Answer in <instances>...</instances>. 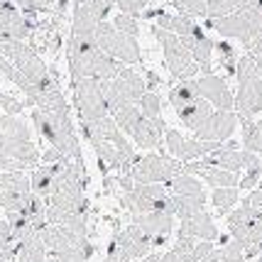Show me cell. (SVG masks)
<instances>
[{
    "label": "cell",
    "mask_w": 262,
    "mask_h": 262,
    "mask_svg": "<svg viewBox=\"0 0 262 262\" xmlns=\"http://www.w3.org/2000/svg\"><path fill=\"white\" fill-rule=\"evenodd\" d=\"M208 27H213L221 37L238 39L245 47L262 30V10L240 8V10L230 12V15H223V17H208Z\"/></svg>",
    "instance_id": "3957f363"
},
{
    "label": "cell",
    "mask_w": 262,
    "mask_h": 262,
    "mask_svg": "<svg viewBox=\"0 0 262 262\" xmlns=\"http://www.w3.org/2000/svg\"><path fill=\"white\" fill-rule=\"evenodd\" d=\"M260 164H262V155H260Z\"/></svg>",
    "instance_id": "bcb514c9"
},
{
    "label": "cell",
    "mask_w": 262,
    "mask_h": 262,
    "mask_svg": "<svg viewBox=\"0 0 262 262\" xmlns=\"http://www.w3.org/2000/svg\"><path fill=\"white\" fill-rule=\"evenodd\" d=\"M196 81H199L201 96H204L216 111H233V108H235V93L228 89L226 79H221L216 74H201Z\"/></svg>",
    "instance_id": "30bf717a"
},
{
    "label": "cell",
    "mask_w": 262,
    "mask_h": 262,
    "mask_svg": "<svg viewBox=\"0 0 262 262\" xmlns=\"http://www.w3.org/2000/svg\"><path fill=\"white\" fill-rule=\"evenodd\" d=\"M216 157H218V167H223V169L230 171L245 169V149H230L223 145L221 149H216Z\"/></svg>",
    "instance_id": "484cf974"
},
{
    "label": "cell",
    "mask_w": 262,
    "mask_h": 262,
    "mask_svg": "<svg viewBox=\"0 0 262 262\" xmlns=\"http://www.w3.org/2000/svg\"><path fill=\"white\" fill-rule=\"evenodd\" d=\"M103 20L86 5H79L74 3V20H71V32L76 34H96V27L101 25Z\"/></svg>",
    "instance_id": "ffe728a7"
},
{
    "label": "cell",
    "mask_w": 262,
    "mask_h": 262,
    "mask_svg": "<svg viewBox=\"0 0 262 262\" xmlns=\"http://www.w3.org/2000/svg\"><path fill=\"white\" fill-rule=\"evenodd\" d=\"M243 8V0H208V17H223Z\"/></svg>",
    "instance_id": "1f68e13d"
},
{
    "label": "cell",
    "mask_w": 262,
    "mask_h": 262,
    "mask_svg": "<svg viewBox=\"0 0 262 262\" xmlns=\"http://www.w3.org/2000/svg\"><path fill=\"white\" fill-rule=\"evenodd\" d=\"M96 42L101 47L108 57L118 59L123 64H140V45H137V37H130V34L120 32L113 23L103 20L98 27H96Z\"/></svg>",
    "instance_id": "5b68a950"
},
{
    "label": "cell",
    "mask_w": 262,
    "mask_h": 262,
    "mask_svg": "<svg viewBox=\"0 0 262 262\" xmlns=\"http://www.w3.org/2000/svg\"><path fill=\"white\" fill-rule=\"evenodd\" d=\"M184 171V162L177 160L174 155H164V152H155V155H135L133 160V169L130 177L135 182L149 184V182H169L177 174Z\"/></svg>",
    "instance_id": "277c9868"
},
{
    "label": "cell",
    "mask_w": 262,
    "mask_h": 262,
    "mask_svg": "<svg viewBox=\"0 0 262 262\" xmlns=\"http://www.w3.org/2000/svg\"><path fill=\"white\" fill-rule=\"evenodd\" d=\"M199 98H204V96L199 91V81L196 79H184V81H179L177 86L169 89V103L174 105V111L199 101Z\"/></svg>",
    "instance_id": "ac0fdd59"
},
{
    "label": "cell",
    "mask_w": 262,
    "mask_h": 262,
    "mask_svg": "<svg viewBox=\"0 0 262 262\" xmlns=\"http://www.w3.org/2000/svg\"><path fill=\"white\" fill-rule=\"evenodd\" d=\"M47 257H49V250L42 243L39 233L17 240V262H45Z\"/></svg>",
    "instance_id": "e0dca14e"
},
{
    "label": "cell",
    "mask_w": 262,
    "mask_h": 262,
    "mask_svg": "<svg viewBox=\"0 0 262 262\" xmlns=\"http://www.w3.org/2000/svg\"><path fill=\"white\" fill-rule=\"evenodd\" d=\"M0 108H3V113H8V115H23V111L27 105L23 101H17L12 93L0 91Z\"/></svg>",
    "instance_id": "e575fe53"
},
{
    "label": "cell",
    "mask_w": 262,
    "mask_h": 262,
    "mask_svg": "<svg viewBox=\"0 0 262 262\" xmlns=\"http://www.w3.org/2000/svg\"><path fill=\"white\" fill-rule=\"evenodd\" d=\"M179 235H191L199 240H218V228L213 223V218L204 211L194 213L191 218H182V226H179Z\"/></svg>",
    "instance_id": "9a60e30c"
},
{
    "label": "cell",
    "mask_w": 262,
    "mask_h": 262,
    "mask_svg": "<svg viewBox=\"0 0 262 262\" xmlns=\"http://www.w3.org/2000/svg\"><path fill=\"white\" fill-rule=\"evenodd\" d=\"M260 179H262V164L260 160L250 164V167H245L243 169V179H240V191H252V189H257L260 186Z\"/></svg>",
    "instance_id": "f1b7e54d"
},
{
    "label": "cell",
    "mask_w": 262,
    "mask_h": 262,
    "mask_svg": "<svg viewBox=\"0 0 262 262\" xmlns=\"http://www.w3.org/2000/svg\"><path fill=\"white\" fill-rule=\"evenodd\" d=\"M250 243H257V245H262V211H260V216L252 221V226H250ZM245 243V240H243Z\"/></svg>",
    "instance_id": "60d3db41"
},
{
    "label": "cell",
    "mask_w": 262,
    "mask_h": 262,
    "mask_svg": "<svg viewBox=\"0 0 262 262\" xmlns=\"http://www.w3.org/2000/svg\"><path fill=\"white\" fill-rule=\"evenodd\" d=\"M235 108H238V120H248L262 113V79L238 83Z\"/></svg>",
    "instance_id": "7c38bea8"
},
{
    "label": "cell",
    "mask_w": 262,
    "mask_h": 262,
    "mask_svg": "<svg viewBox=\"0 0 262 262\" xmlns=\"http://www.w3.org/2000/svg\"><path fill=\"white\" fill-rule=\"evenodd\" d=\"M113 238L125 248V252L130 255V260H145L149 255V250H152V238H149L137 223H133V221H130V226H125L123 230H115Z\"/></svg>",
    "instance_id": "8fae6325"
},
{
    "label": "cell",
    "mask_w": 262,
    "mask_h": 262,
    "mask_svg": "<svg viewBox=\"0 0 262 262\" xmlns=\"http://www.w3.org/2000/svg\"><path fill=\"white\" fill-rule=\"evenodd\" d=\"M152 34L157 37V42L164 49V61H167V69H169V74L174 79L184 81V79H194L196 74H201V67L194 61L191 52L184 47L179 34L169 32V30H164L160 25L152 27Z\"/></svg>",
    "instance_id": "7a4b0ae2"
},
{
    "label": "cell",
    "mask_w": 262,
    "mask_h": 262,
    "mask_svg": "<svg viewBox=\"0 0 262 262\" xmlns=\"http://www.w3.org/2000/svg\"><path fill=\"white\" fill-rule=\"evenodd\" d=\"M0 140H12V142H25L30 140V127L20 115L3 113L0 118Z\"/></svg>",
    "instance_id": "d6986e66"
},
{
    "label": "cell",
    "mask_w": 262,
    "mask_h": 262,
    "mask_svg": "<svg viewBox=\"0 0 262 262\" xmlns=\"http://www.w3.org/2000/svg\"><path fill=\"white\" fill-rule=\"evenodd\" d=\"M260 186H262V179H260Z\"/></svg>",
    "instance_id": "7dc6e473"
},
{
    "label": "cell",
    "mask_w": 262,
    "mask_h": 262,
    "mask_svg": "<svg viewBox=\"0 0 262 262\" xmlns=\"http://www.w3.org/2000/svg\"><path fill=\"white\" fill-rule=\"evenodd\" d=\"M240 201V186H218L213 191V206L218 208V216L228 213L233 206Z\"/></svg>",
    "instance_id": "d4e9b609"
},
{
    "label": "cell",
    "mask_w": 262,
    "mask_h": 262,
    "mask_svg": "<svg viewBox=\"0 0 262 262\" xmlns=\"http://www.w3.org/2000/svg\"><path fill=\"white\" fill-rule=\"evenodd\" d=\"M140 115H142L140 105H137V103H130V105L118 108V111L113 113V118H115V123H118V127H120L123 133H130V130L135 127V123L140 120Z\"/></svg>",
    "instance_id": "4316f807"
},
{
    "label": "cell",
    "mask_w": 262,
    "mask_h": 262,
    "mask_svg": "<svg viewBox=\"0 0 262 262\" xmlns=\"http://www.w3.org/2000/svg\"><path fill=\"white\" fill-rule=\"evenodd\" d=\"M243 201H248V204H252L255 208H260V211H262V186H257V189H252V191H250L248 196H245Z\"/></svg>",
    "instance_id": "b9f144b4"
},
{
    "label": "cell",
    "mask_w": 262,
    "mask_h": 262,
    "mask_svg": "<svg viewBox=\"0 0 262 262\" xmlns=\"http://www.w3.org/2000/svg\"><path fill=\"white\" fill-rule=\"evenodd\" d=\"M74 105L81 120H101L111 115L105 103V81L101 79H81L74 81Z\"/></svg>",
    "instance_id": "8992f818"
},
{
    "label": "cell",
    "mask_w": 262,
    "mask_h": 262,
    "mask_svg": "<svg viewBox=\"0 0 262 262\" xmlns=\"http://www.w3.org/2000/svg\"><path fill=\"white\" fill-rule=\"evenodd\" d=\"M164 186H167V189H169V194H174V196L204 194V186H201V182H199L196 177H191V174H186V171L177 174V177H174V179H169V182H164Z\"/></svg>",
    "instance_id": "7402d4cb"
},
{
    "label": "cell",
    "mask_w": 262,
    "mask_h": 262,
    "mask_svg": "<svg viewBox=\"0 0 262 262\" xmlns=\"http://www.w3.org/2000/svg\"><path fill=\"white\" fill-rule=\"evenodd\" d=\"M140 111H142V115L145 118H160L162 115V101H160V96L155 91H145L142 93V98H140Z\"/></svg>",
    "instance_id": "4dcf8cb0"
},
{
    "label": "cell",
    "mask_w": 262,
    "mask_h": 262,
    "mask_svg": "<svg viewBox=\"0 0 262 262\" xmlns=\"http://www.w3.org/2000/svg\"><path fill=\"white\" fill-rule=\"evenodd\" d=\"M171 204H174V216L191 218L194 213H199V211L206 208V196L204 194H196V196H174L171 194Z\"/></svg>",
    "instance_id": "cb8c5ba5"
},
{
    "label": "cell",
    "mask_w": 262,
    "mask_h": 262,
    "mask_svg": "<svg viewBox=\"0 0 262 262\" xmlns=\"http://www.w3.org/2000/svg\"><path fill=\"white\" fill-rule=\"evenodd\" d=\"M235 76H238V83L262 79V57L252 54V52H245V54L238 59V67H235Z\"/></svg>",
    "instance_id": "603a6c76"
},
{
    "label": "cell",
    "mask_w": 262,
    "mask_h": 262,
    "mask_svg": "<svg viewBox=\"0 0 262 262\" xmlns=\"http://www.w3.org/2000/svg\"><path fill=\"white\" fill-rule=\"evenodd\" d=\"M30 118H32L34 130L45 137L52 147H57L67 160L83 162L79 135H76V127H74V120H71V108H64V111L32 108Z\"/></svg>",
    "instance_id": "6da1fadb"
},
{
    "label": "cell",
    "mask_w": 262,
    "mask_h": 262,
    "mask_svg": "<svg viewBox=\"0 0 262 262\" xmlns=\"http://www.w3.org/2000/svg\"><path fill=\"white\" fill-rule=\"evenodd\" d=\"M30 182H32V191L34 194H39L42 199L54 194V167L52 164H42L39 162V167H34L32 169V177H30Z\"/></svg>",
    "instance_id": "44dd1931"
},
{
    "label": "cell",
    "mask_w": 262,
    "mask_h": 262,
    "mask_svg": "<svg viewBox=\"0 0 262 262\" xmlns=\"http://www.w3.org/2000/svg\"><path fill=\"white\" fill-rule=\"evenodd\" d=\"M238 127V113L233 111H213V113L206 118L204 125H199L194 130V135L199 140H230V135L235 133Z\"/></svg>",
    "instance_id": "9c48e42d"
},
{
    "label": "cell",
    "mask_w": 262,
    "mask_h": 262,
    "mask_svg": "<svg viewBox=\"0 0 262 262\" xmlns=\"http://www.w3.org/2000/svg\"><path fill=\"white\" fill-rule=\"evenodd\" d=\"M167 133V125L160 118H145L140 115V120L135 123V127L130 130V135L135 140L137 147L142 149H160L162 147V135Z\"/></svg>",
    "instance_id": "4fadbf2b"
},
{
    "label": "cell",
    "mask_w": 262,
    "mask_h": 262,
    "mask_svg": "<svg viewBox=\"0 0 262 262\" xmlns=\"http://www.w3.org/2000/svg\"><path fill=\"white\" fill-rule=\"evenodd\" d=\"M101 54V47L96 42V34H76L71 32L67 45V57H69V74H71V83L81 79H91L93 76V64L96 57Z\"/></svg>",
    "instance_id": "52a82bcc"
},
{
    "label": "cell",
    "mask_w": 262,
    "mask_h": 262,
    "mask_svg": "<svg viewBox=\"0 0 262 262\" xmlns=\"http://www.w3.org/2000/svg\"><path fill=\"white\" fill-rule=\"evenodd\" d=\"M216 52H218V64L223 69H228L230 74H235V67H238V59H240L238 52H235L228 42H218Z\"/></svg>",
    "instance_id": "f546056e"
},
{
    "label": "cell",
    "mask_w": 262,
    "mask_h": 262,
    "mask_svg": "<svg viewBox=\"0 0 262 262\" xmlns=\"http://www.w3.org/2000/svg\"><path fill=\"white\" fill-rule=\"evenodd\" d=\"M149 0H115L118 10L125 12V15H133V17H140L145 15V8H147Z\"/></svg>",
    "instance_id": "8d00e7d4"
},
{
    "label": "cell",
    "mask_w": 262,
    "mask_h": 262,
    "mask_svg": "<svg viewBox=\"0 0 262 262\" xmlns=\"http://www.w3.org/2000/svg\"><path fill=\"white\" fill-rule=\"evenodd\" d=\"M199 262H221V250H216V248H213V250L208 252L204 260H199Z\"/></svg>",
    "instance_id": "7bdbcfd3"
},
{
    "label": "cell",
    "mask_w": 262,
    "mask_h": 262,
    "mask_svg": "<svg viewBox=\"0 0 262 262\" xmlns=\"http://www.w3.org/2000/svg\"><path fill=\"white\" fill-rule=\"evenodd\" d=\"M226 147H230V149H238L240 145H238V142H235V140H228V142H226Z\"/></svg>",
    "instance_id": "ee69618b"
},
{
    "label": "cell",
    "mask_w": 262,
    "mask_h": 262,
    "mask_svg": "<svg viewBox=\"0 0 262 262\" xmlns=\"http://www.w3.org/2000/svg\"><path fill=\"white\" fill-rule=\"evenodd\" d=\"M74 262H86V260H74Z\"/></svg>",
    "instance_id": "f6af8a7d"
},
{
    "label": "cell",
    "mask_w": 262,
    "mask_h": 262,
    "mask_svg": "<svg viewBox=\"0 0 262 262\" xmlns=\"http://www.w3.org/2000/svg\"><path fill=\"white\" fill-rule=\"evenodd\" d=\"M130 221L137 223L149 238H169L171 228H174V213H164V211L137 213V216H130Z\"/></svg>",
    "instance_id": "5bb4252c"
},
{
    "label": "cell",
    "mask_w": 262,
    "mask_h": 262,
    "mask_svg": "<svg viewBox=\"0 0 262 262\" xmlns=\"http://www.w3.org/2000/svg\"><path fill=\"white\" fill-rule=\"evenodd\" d=\"M61 160H64V155H61L57 147H52V145H49V147L42 152V157H39L42 164H57V162H61Z\"/></svg>",
    "instance_id": "ab89813d"
},
{
    "label": "cell",
    "mask_w": 262,
    "mask_h": 262,
    "mask_svg": "<svg viewBox=\"0 0 262 262\" xmlns=\"http://www.w3.org/2000/svg\"><path fill=\"white\" fill-rule=\"evenodd\" d=\"M221 262H245V250L243 243L235 238H230L223 248H221Z\"/></svg>",
    "instance_id": "d6a6232c"
},
{
    "label": "cell",
    "mask_w": 262,
    "mask_h": 262,
    "mask_svg": "<svg viewBox=\"0 0 262 262\" xmlns=\"http://www.w3.org/2000/svg\"><path fill=\"white\" fill-rule=\"evenodd\" d=\"M113 25L120 30V32L130 34V37H137L140 34V25H137V17H133V15H125V12H120L118 17L113 20Z\"/></svg>",
    "instance_id": "d590c367"
},
{
    "label": "cell",
    "mask_w": 262,
    "mask_h": 262,
    "mask_svg": "<svg viewBox=\"0 0 262 262\" xmlns=\"http://www.w3.org/2000/svg\"><path fill=\"white\" fill-rule=\"evenodd\" d=\"M103 262H133V260H130V255L125 252V248H123L115 238H111V243H108V252H105V260Z\"/></svg>",
    "instance_id": "74e56055"
},
{
    "label": "cell",
    "mask_w": 262,
    "mask_h": 262,
    "mask_svg": "<svg viewBox=\"0 0 262 262\" xmlns=\"http://www.w3.org/2000/svg\"><path fill=\"white\" fill-rule=\"evenodd\" d=\"M171 5L189 17H208V0H171Z\"/></svg>",
    "instance_id": "83f0119b"
},
{
    "label": "cell",
    "mask_w": 262,
    "mask_h": 262,
    "mask_svg": "<svg viewBox=\"0 0 262 262\" xmlns=\"http://www.w3.org/2000/svg\"><path fill=\"white\" fill-rule=\"evenodd\" d=\"M164 140H167V149H169V155H174L177 160L182 162H191V160H199V157H204L208 152H216V149L223 147V142H218V140H189V137H184L179 130H167L164 133Z\"/></svg>",
    "instance_id": "ba28073f"
},
{
    "label": "cell",
    "mask_w": 262,
    "mask_h": 262,
    "mask_svg": "<svg viewBox=\"0 0 262 262\" xmlns=\"http://www.w3.org/2000/svg\"><path fill=\"white\" fill-rule=\"evenodd\" d=\"M213 113V105L206 101V98H199V101L189 103V105H184V108H177V118L184 123V127H189V130H196L199 125H204L206 118Z\"/></svg>",
    "instance_id": "2e32d148"
},
{
    "label": "cell",
    "mask_w": 262,
    "mask_h": 262,
    "mask_svg": "<svg viewBox=\"0 0 262 262\" xmlns=\"http://www.w3.org/2000/svg\"><path fill=\"white\" fill-rule=\"evenodd\" d=\"M196 243H199V240L191 238V235H179L171 250H174L177 255H179V257H182V262H191V255H194Z\"/></svg>",
    "instance_id": "836d02e7"
},
{
    "label": "cell",
    "mask_w": 262,
    "mask_h": 262,
    "mask_svg": "<svg viewBox=\"0 0 262 262\" xmlns=\"http://www.w3.org/2000/svg\"><path fill=\"white\" fill-rule=\"evenodd\" d=\"M145 262H182V257H179L174 250H169V252H155V255H147Z\"/></svg>",
    "instance_id": "f35d334b"
}]
</instances>
